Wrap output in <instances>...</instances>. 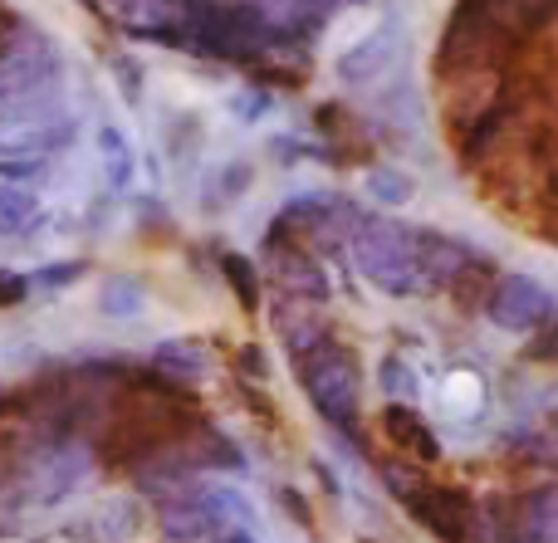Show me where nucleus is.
<instances>
[{"instance_id": "1", "label": "nucleus", "mask_w": 558, "mask_h": 543, "mask_svg": "<svg viewBox=\"0 0 558 543\" xmlns=\"http://www.w3.org/2000/svg\"><path fill=\"white\" fill-rule=\"evenodd\" d=\"M348 255H353L357 274L377 284L383 294H422V270H416V225L387 221V215H363L348 235Z\"/></svg>"}, {"instance_id": "2", "label": "nucleus", "mask_w": 558, "mask_h": 543, "mask_svg": "<svg viewBox=\"0 0 558 543\" xmlns=\"http://www.w3.org/2000/svg\"><path fill=\"white\" fill-rule=\"evenodd\" d=\"M520 49V39H510L490 15L485 5L475 0H456L451 15L441 25V39H436V78H461V74H475V69H505L510 54Z\"/></svg>"}, {"instance_id": "3", "label": "nucleus", "mask_w": 558, "mask_h": 543, "mask_svg": "<svg viewBox=\"0 0 558 543\" xmlns=\"http://www.w3.org/2000/svg\"><path fill=\"white\" fill-rule=\"evenodd\" d=\"M94 466H98V456L88 441H78V436L39 441V446H25L15 456V485L25 495V505H64L69 495L84 490Z\"/></svg>"}, {"instance_id": "4", "label": "nucleus", "mask_w": 558, "mask_h": 543, "mask_svg": "<svg viewBox=\"0 0 558 543\" xmlns=\"http://www.w3.org/2000/svg\"><path fill=\"white\" fill-rule=\"evenodd\" d=\"M299 362V387L314 402V411L338 431H353L357 402H363V378H357V358L343 343L324 338L318 348H308Z\"/></svg>"}, {"instance_id": "5", "label": "nucleus", "mask_w": 558, "mask_h": 543, "mask_svg": "<svg viewBox=\"0 0 558 543\" xmlns=\"http://www.w3.org/2000/svg\"><path fill=\"white\" fill-rule=\"evenodd\" d=\"M407 54V29L397 20H383L377 29H367L357 45H348L343 54L333 59V78L343 88H377L383 78L397 74Z\"/></svg>"}, {"instance_id": "6", "label": "nucleus", "mask_w": 558, "mask_h": 543, "mask_svg": "<svg viewBox=\"0 0 558 543\" xmlns=\"http://www.w3.org/2000/svg\"><path fill=\"white\" fill-rule=\"evenodd\" d=\"M54 74H64V69H59L54 39H49L45 29L20 20L15 35H10L5 49H0V103L29 94L35 84H45V78H54Z\"/></svg>"}, {"instance_id": "7", "label": "nucleus", "mask_w": 558, "mask_h": 543, "mask_svg": "<svg viewBox=\"0 0 558 543\" xmlns=\"http://www.w3.org/2000/svg\"><path fill=\"white\" fill-rule=\"evenodd\" d=\"M485 319L505 333H539L554 319V294L534 274H495L485 294Z\"/></svg>"}, {"instance_id": "8", "label": "nucleus", "mask_w": 558, "mask_h": 543, "mask_svg": "<svg viewBox=\"0 0 558 543\" xmlns=\"http://www.w3.org/2000/svg\"><path fill=\"white\" fill-rule=\"evenodd\" d=\"M402 505H407V515H412L416 525L426 529V534H436L441 543H471L475 499L465 495V490L432 485V480H422V485H416L412 495L402 499Z\"/></svg>"}, {"instance_id": "9", "label": "nucleus", "mask_w": 558, "mask_h": 543, "mask_svg": "<svg viewBox=\"0 0 558 543\" xmlns=\"http://www.w3.org/2000/svg\"><path fill=\"white\" fill-rule=\"evenodd\" d=\"M265 250H270V274L284 299L328 304V274H324V264L314 260V250H304V245H294V240L279 245L275 235L265 240Z\"/></svg>"}, {"instance_id": "10", "label": "nucleus", "mask_w": 558, "mask_h": 543, "mask_svg": "<svg viewBox=\"0 0 558 543\" xmlns=\"http://www.w3.org/2000/svg\"><path fill=\"white\" fill-rule=\"evenodd\" d=\"M505 88H510V74H505V69H475V74L446 78L441 94H446V123H451V133H461L475 113H485Z\"/></svg>"}, {"instance_id": "11", "label": "nucleus", "mask_w": 558, "mask_h": 543, "mask_svg": "<svg viewBox=\"0 0 558 543\" xmlns=\"http://www.w3.org/2000/svg\"><path fill=\"white\" fill-rule=\"evenodd\" d=\"M59 118H69L64 74L45 78V84H35L29 94H20V98H10V103H0V137H5V133H25V127L59 123Z\"/></svg>"}, {"instance_id": "12", "label": "nucleus", "mask_w": 558, "mask_h": 543, "mask_svg": "<svg viewBox=\"0 0 558 543\" xmlns=\"http://www.w3.org/2000/svg\"><path fill=\"white\" fill-rule=\"evenodd\" d=\"M128 480H133L143 495H153V499H177V495H192L196 470L182 460V451L167 446V451L143 456L137 466H128Z\"/></svg>"}, {"instance_id": "13", "label": "nucleus", "mask_w": 558, "mask_h": 543, "mask_svg": "<svg viewBox=\"0 0 558 543\" xmlns=\"http://www.w3.org/2000/svg\"><path fill=\"white\" fill-rule=\"evenodd\" d=\"M177 451H182V460L196 470V476H202V470H206V476H211V470L241 476V470H245V451L235 446L226 431H216L211 421H196V427L177 441Z\"/></svg>"}, {"instance_id": "14", "label": "nucleus", "mask_w": 558, "mask_h": 543, "mask_svg": "<svg viewBox=\"0 0 558 543\" xmlns=\"http://www.w3.org/2000/svg\"><path fill=\"white\" fill-rule=\"evenodd\" d=\"M270 323H275L279 343L289 348V358H304L308 348H318V343L328 338L324 304H304V299H284V294H279V304L270 309Z\"/></svg>"}, {"instance_id": "15", "label": "nucleus", "mask_w": 558, "mask_h": 543, "mask_svg": "<svg viewBox=\"0 0 558 543\" xmlns=\"http://www.w3.org/2000/svg\"><path fill=\"white\" fill-rule=\"evenodd\" d=\"M471 260H475V250L471 245H461L456 235L416 231V270H422L426 289H446V284H451Z\"/></svg>"}, {"instance_id": "16", "label": "nucleus", "mask_w": 558, "mask_h": 543, "mask_svg": "<svg viewBox=\"0 0 558 543\" xmlns=\"http://www.w3.org/2000/svg\"><path fill=\"white\" fill-rule=\"evenodd\" d=\"M153 372L172 387H196L211 372V348L196 338H167L153 348Z\"/></svg>"}, {"instance_id": "17", "label": "nucleus", "mask_w": 558, "mask_h": 543, "mask_svg": "<svg viewBox=\"0 0 558 543\" xmlns=\"http://www.w3.org/2000/svg\"><path fill=\"white\" fill-rule=\"evenodd\" d=\"M157 529H162L172 543H211L216 534H221V525L206 515L196 495L157 499Z\"/></svg>"}, {"instance_id": "18", "label": "nucleus", "mask_w": 558, "mask_h": 543, "mask_svg": "<svg viewBox=\"0 0 558 543\" xmlns=\"http://www.w3.org/2000/svg\"><path fill=\"white\" fill-rule=\"evenodd\" d=\"M78 137V123L74 113L59 118V123H45V127H25V133H5L0 137V157H29V162H54L69 143Z\"/></svg>"}, {"instance_id": "19", "label": "nucleus", "mask_w": 558, "mask_h": 543, "mask_svg": "<svg viewBox=\"0 0 558 543\" xmlns=\"http://www.w3.org/2000/svg\"><path fill=\"white\" fill-rule=\"evenodd\" d=\"M475 5H485V15H490L510 39L524 45V39L539 35V29L554 20L558 0H475Z\"/></svg>"}, {"instance_id": "20", "label": "nucleus", "mask_w": 558, "mask_h": 543, "mask_svg": "<svg viewBox=\"0 0 558 543\" xmlns=\"http://www.w3.org/2000/svg\"><path fill=\"white\" fill-rule=\"evenodd\" d=\"M251 186H255V166L245 162V157H231V162H221V166H211V172H206L202 206H206V211H231V206L241 201Z\"/></svg>"}, {"instance_id": "21", "label": "nucleus", "mask_w": 558, "mask_h": 543, "mask_svg": "<svg viewBox=\"0 0 558 543\" xmlns=\"http://www.w3.org/2000/svg\"><path fill=\"white\" fill-rule=\"evenodd\" d=\"M383 431L402 451H412L416 460H436V456H441V441H436V431L416 417V407H387L383 411Z\"/></svg>"}, {"instance_id": "22", "label": "nucleus", "mask_w": 558, "mask_h": 543, "mask_svg": "<svg viewBox=\"0 0 558 543\" xmlns=\"http://www.w3.org/2000/svg\"><path fill=\"white\" fill-rule=\"evenodd\" d=\"M94 147H98V162H104L108 186H113V192H128V186H133V176H137V157H133L128 133H123V127H113V123H104L94 133Z\"/></svg>"}, {"instance_id": "23", "label": "nucleus", "mask_w": 558, "mask_h": 543, "mask_svg": "<svg viewBox=\"0 0 558 543\" xmlns=\"http://www.w3.org/2000/svg\"><path fill=\"white\" fill-rule=\"evenodd\" d=\"M98 313L113 323H133L147 313V284L133 274H113V280L98 284Z\"/></svg>"}, {"instance_id": "24", "label": "nucleus", "mask_w": 558, "mask_h": 543, "mask_svg": "<svg viewBox=\"0 0 558 543\" xmlns=\"http://www.w3.org/2000/svg\"><path fill=\"white\" fill-rule=\"evenodd\" d=\"M39 225V196L35 186L0 182V235H29Z\"/></svg>"}, {"instance_id": "25", "label": "nucleus", "mask_w": 558, "mask_h": 543, "mask_svg": "<svg viewBox=\"0 0 558 543\" xmlns=\"http://www.w3.org/2000/svg\"><path fill=\"white\" fill-rule=\"evenodd\" d=\"M192 495L202 499V509H206V515H211L221 529H231V525H251V519H255L251 499L235 495L231 485H211V480H196Z\"/></svg>"}, {"instance_id": "26", "label": "nucleus", "mask_w": 558, "mask_h": 543, "mask_svg": "<svg viewBox=\"0 0 558 543\" xmlns=\"http://www.w3.org/2000/svg\"><path fill=\"white\" fill-rule=\"evenodd\" d=\"M377 387H383L387 407H416V397H422V378H416V368L402 358V353H387L383 358Z\"/></svg>"}, {"instance_id": "27", "label": "nucleus", "mask_w": 558, "mask_h": 543, "mask_svg": "<svg viewBox=\"0 0 558 543\" xmlns=\"http://www.w3.org/2000/svg\"><path fill=\"white\" fill-rule=\"evenodd\" d=\"M363 186H367V196H373L377 206H387V211H397V206H407L416 196L412 172H402V166H367Z\"/></svg>"}, {"instance_id": "28", "label": "nucleus", "mask_w": 558, "mask_h": 543, "mask_svg": "<svg viewBox=\"0 0 558 543\" xmlns=\"http://www.w3.org/2000/svg\"><path fill=\"white\" fill-rule=\"evenodd\" d=\"M94 534L104 539V543H128L137 534V509H133V499H123V495H113V499H104L98 505V515H94Z\"/></svg>"}, {"instance_id": "29", "label": "nucleus", "mask_w": 558, "mask_h": 543, "mask_svg": "<svg viewBox=\"0 0 558 543\" xmlns=\"http://www.w3.org/2000/svg\"><path fill=\"white\" fill-rule=\"evenodd\" d=\"M490 284H495V264L485 260V255H475V260L465 264L451 284H446V289L456 294V304H461V309H481L485 294H490Z\"/></svg>"}, {"instance_id": "30", "label": "nucleus", "mask_w": 558, "mask_h": 543, "mask_svg": "<svg viewBox=\"0 0 558 543\" xmlns=\"http://www.w3.org/2000/svg\"><path fill=\"white\" fill-rule=\"evenodd\" d=\"M221 274L245 309H260V274H255V264L245 255H221Z\"/></svg>"}, {"instance_id": "31", "label": "nucleus", "mask_w": 558, "mask_h": 543, "mask_svg": "<svg viewBox=\"0 0 558 543\" xmlns=\"http://www.w3.org/2000/svg\"><path fill=\"white\" fill-rule=\"evenodd\" d=\"M481 402H485V387L475 372H451V378H446V411L471 417V411H481Z\"/></svg>"}, {"instance_id": "32", "label": "nucleus", "mask_w": 558, "mask_h": 543, "mask_svg": "<svg viewBox=\"0 0 558 543\" xmlns=\"http://www.w3.org/2000/svg\"><path fill=\"white\" fill-rule=\"evenodd\" d=\"M113 84H118V94H123V103H143V94H147V69H143V59L137 54H113Z\"/></svg>"}, {"instance_id": "33", "label": "nucleus", "mask_w": 558, "mask_h": 543, "mask_svg": "<svg viewBox=\"0 0 558 543\" xmlns=\"http://www.w3.org/2000/svg\"><path fill=\"white\" fill-rule=\"evenodd\" d=\"M196 143H202V123H196L192 113H177L172 123H167V152H172L177 162H186V157L196 152Z\"/></svg>"}, {"instance_id": "34", "label": "nucleus", "mask_w": 558, "mask_h": 543, "mask_svg": "<svg viewBox=\"0 0 558 543\" xmlns=\"http://www.w3.org/2000/svg\"><path fill=\"white\" fill-rule=\"evenodd\" d=\"M270 88L251 84V88H235L231 94V118H241V123H260L265 113H270Z\"/></svg>"}, {"instance_id": "35", "label": "nucleus", "mask_w": 558, "mask_h": 543, "mask_svg": "<svg viewBox=\"0 0 558 543\" xmlns=\"http://www.w3.org/2000/svg\"><path fill=\"white\" fill-rule=\"evenodd\" d=\"M74 280H84V264L78 260H64V264H45V270L29 274V284H39V289H69Z\"/></svg>"}, {"instance_id": "36", "label": "nucleus", "mask_w": 558, "mask_h": 543, "mask_svg": "<svg viewBox=\"0 0 558 543\" xmlns=\"http://www.w3.org/2000/svg\"><path fill=\"white\" fill-rule=\"evenodd\" d=\"M29 274H20V270H0V309H15V304H25L29 299Z\"/></svg>"}, {"instance_id": "37", "label": "nucleus", "mask_w": 558, "mask_h": 543, "mask_svg": "<svg viewBox=\"0 0 558 543\" xmlns=\"http://www.w3.org/2000/svg\"><path fill=\"white\" fill-rule=\"evenodd\" d=\"M383 485L392 490L397 499H407L416 485H422V476H416V470H407V466H383Z\"/></svg>"}, {"instance_id": "38", "label": "nucleus", "mask_w": 558, "mask_h": 543, "mask_svg": "<svg viewBox=\"0 0 558 543\" xmlns=\"http://www.w3.org/2000/svg\"><path fill=\"white\" fill-rule=\"evenodd\" d=\"M241 372H251L255 382L270 378V368H265V353H260V348H245V353H241Z\"/></svg>"}, {"instance_id": "39", "label": "nucleus", "mask_w": 558, "mask_h": 543, "mask_svg": "<svg viewBox=\"0 0 558 543\" xmlns=\"http://www.w3.org/2000/svg\"><path fill=\"white\" fill-rule=\"evenodd\" d=\"M279 505H289V509H294V519H299V525H314V519H308V505L294 495V490H279Z\"/></svg>"}, {"instance_id": "40", "label": "nucleus", "mask_w": 558, "mask_h": 543, "mask_svg": "<svg viewBox=\"0 0 558 543\" xmlns=\"http://www.w3.org/2000/svg\"><path fill=\"white\" fill-rule=\"evenodd\" d=\"M211 543H260V539H251L245 529H221V534H216Z\"/></svg>"}, {"instance_id": "41", "label": "nucleus", "mask_w": 558, "mask_h": 543, "mask_svg": "<svg viewBox=\"0 0 558 543\" xmlns=\"http://www.w3.org/2000/svg\"><path fill=\"white\" fill-rule=\"evenodd\" d=\"M363 543H373V539H363Z\"/></svg>"}]
</instances>
